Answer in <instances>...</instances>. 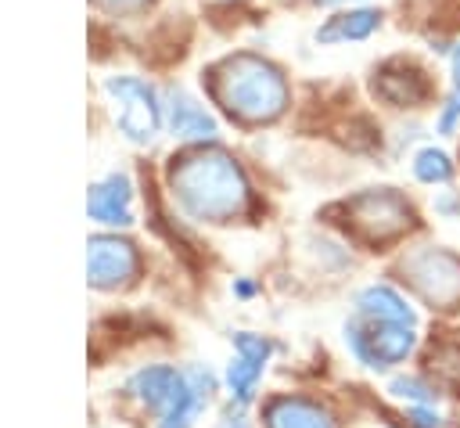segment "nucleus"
Returning a JSON list of instances; mask_svg holds the SVG:
<instances>
[{
  "label": "nucleus",
  "mask_w": 460,
  "mask_h": 428,
  "mask_svg": "<svg viewBox=\"0 0 460 428\" xmlns=\"http://www.w3.org/2000/svg\"><path fill=\"white\" fill-rule=\"evenodd\" d=\"M169 183L180 209L194 219L226 223L248 209V180L241 165L219 147H198L172 158Z\"/></svg>",
  "instance_id": "f257e3e1"
},
{
  "label": "nucleus",
  "mask_w": 460,
  "mask_h": 428,
  "mask_svg": "<svg viewBox=\"0 0 460 428\" xmlns=\"http://www.w3.org/2000/svg\"><path fill=\"white\" fill-rule=\"evenodd\" d=\"M216 97L244 122H266L277 119L288 104V83L277 65L255 58V54H237L226 58L216 68Z\"/></svg>",
  "instance_id": "f03ea898"
},
{
  "label": "nucleus",
  "mask_w": 460,
  "mask_h": 428,
  "mask_svg": "<svg viewBox=\"0 0 460 428\" xmlns=\"http://www.w3.org/2000/svg\"><path fill=\"white\" fill-rule=\"evenodd\" d=\"M413 327H417V324L352 309V317H349V324H345V342H349L352 356H356L363 367L385 370V367L402 363V360L413 352V345H417Z\"/></svg>",
  "instance_id": "7ed1b4c3"
},
{
  "label": "nucleus",
  "mask_w": 460,
  "mask_h": 428,
  "mask_svg": "<svg viewBox=\"0 0 460 428\" xmlns=\"http://www.w3.org/2000/svg\"><path fill=\"white\" fill-rule=\"evenodd\" d=\"M410 288L435 309L460 306V255L449 248H413L402 259Z\"/></svg>",
  "instance_id": "20e7f679"
},
{
  "label": "nucleus",
  "mask_w": 460,
  "mask_h": 428,
  "mask_svg": "<svg viewBox=\"0 0 460 428\" xmlns=\"http://www.w3.org/2000/svg\"><path fill=\"white\" fill-rule=\"evenodd\" d=\"M104 90L115 101V126L133 144H147L162 122V104H158L155 90L137 76H111V79H104Z\"/></svg>",
  "instance_id": "39448f33"
},
{
  "label": "nucleus",
  "mask_w": 460,
  "mask_h": 428,
  "mask_svg": "<svg viewBox=\"0 0 460 428\" xmlns=\"http://www.w3.org/2000/svg\"><path fill=\"white\" fill-rule=\"evenodd\" d=\"M349 219L367 241H392L413 223V205L395 187L363 191L349 201Z\"/></svg>",
  "instance_id": "423d86ee"
},
{
  "label": "nucleus",
  "mask_w": 460,
  "mask_h": 428,
  "mask_svg": "<svg viewBox=\"0 0 460 428\" xmlns=\"http://www.w3.org/2000/svg\"><path fill=\"white\" fill-rule=\"evenodd\" d=\"M140 270V255L129 241L122 237H90V252H86V273L93 288H122L137 277Z\"/></svg>",
  "instance_id": "0eeeda50"
},
{
  "label": "nucleus",
  "mask_w": 460,
  "mask_h": 428,
  "mask_svg": "<svg viewBox=\"0 0 460 428\" xmlns=\"http://www.w3.org/2000/svg\"><path fill=\"white\" fill-rule=\"evenodd\" d=\"M234 349H237V356H234V363L226 370V381H230V396L237 399V406H244L255 396V385L262 378V367H266L273 345L266 338H259V334L241 331V334H234Z\"/></svg>",
  "instance_id": "6e6552de"
},
{
  "label": "nucleus",
  "mask_w": 460,
  "mask_h": 428,
  "mask_svg": "<svg viewBox=\"0 0 460 428\" xmlns=\"http://www.w3.org/2000/svg\"><path fill=\"white\" fill-rule=\"evenodd\" d=\"M216 392V378L208 367H187L183 370V388L176 392V399L169 403V410L162 414L158 428H190L198 421V414L205 410V403Z\"/></svg>",
  "instance_id": "1a4fd4ad"
},
{
  "label": "nucleus",
  "mask_w": 460,
  "mask_h": 428,
  "mask_svg": "<svg viewBox=\"0 0 460 428\" xmlns=\"http://www.w3.org/2000/svg\"><path fill=\"white\" fill-rule=\"evenodd\" d=\"M129 201H133V187L122 173H111L104 176L101 183L90 187V198H86V209L97 223H108V227H129L133 223V212H129Z\"/></svg>",
  "instance_id": "9d476101"
},
{
  "label": "nucleus",
  "mask_w": 460,
  "mask_h": 428,
  "mask_svg": "<svg viewBox=\"0 0 460 428\" xmlns=\"http://www.w3.org/2000/svg\"><path fill=\"white\" fill-rule=\"evenodd\" d=\"M180 388H183V370H172V367H144L129 378V392L158 417L169 410Z\"/></svg>",
  "instance_id": "9b49d317"
},
{
  "label": "nucleus",
  "mask_w": 460,
  "mask_h": 428,
  "mask_svg": "<svg viewBox=\"0 0 460 428\" xmlns=\"http://www.w3.org/2000/svg\"><path fill=\"white\" fill-rule=\"evenodd\" d=\"M266 428H338L327 406L298 396H280L266 406Z\"/></svg>",
  "instance_id": "f8f14e48"
},
{
  "label": "nucleus",
  "mask_w": 460,
  "mask_h": 428,
  "mask_svg": "<svg viewBox=\"0 0 460 428\" xmlns=\"http://www.w3.org/2000/svg\"><path fill=\"white\" fill-rule=\"evenodd\" d=\"M374 90L395 108H413V104H420L428 97V79L413 65H388V68L377 72Z\"/></svg>",
  "instance_id": "ddd939ff"
},
{
  "label": "nucleus",
  "mask_w": 460,
  "mask_h": 428,
  "mask_svg": "<svg viewBox=\"0 0 460 428\" xmlns=\"http://www.w3.org/2000/svg\"><path fill=\"white\" fill-rule=\"evenodd\" d=\"M169 129L183 140H212L219 133L216 119L205 111V104H198L190 94L172 90L169 94Z\"/></svg>",
  "instance_id": "4468645a"
},
{
  "label": "nucleus",
  "mask_w": 460,
  "mask_h": 428,
  "mask_svg": "<svg viewBox=\"0 0 460 428\" xmlns=\"http://www.w3.org/2000/svg\"><path fill=\"white\" fill-rule=\"evenodd\" d=\"M374 29H381V11H370V7H349V11H338L334 18H327V22L316 29V40H320V43L367 40Z\"/></svg>",
  "instance_id": "2eb2a0df"
},
{
  "label": "nucleus",
  "mask_w": 460,
  "mask_h": 428,
  "mask_svg": "<svg viewBox=\"0 0 460 428\" xmlns=\"http://www.w3.org/2000/svg\"><path fill=\"white\" fill-rule=\"evenodd\" d=\"M356 309L359 313H374V317H392V320L417 324V313L410 309V302L392 284H370V288H363L356 295Z\"/></svg>",
  "instance_id": "dca6fc26"
},
{
  "label": "nucleus",
  "mask_w": 460,
  "mask_h": 428,
  "mask_svg": "<svg viewBox=\"0 0 460 428\" xmlns=\"http://www.w3.org/2000/svg\"><path fill=\"white\" fill-rule=\"evenodd\" d=\"M413 176L420 183H449L453 180V162H449V155L442 147L428 144V147H420L413 155Z\"/></svg>",
  "instance_id": "f3484780"
},
{
  "label": "nucleus",
  "mask_w": 460,
  "mask_h": 428,
  "mask_svg": "<svg viewBox=\"0 0 460 428\" xmlns=\"http://www.w3.org/2000/svg\"><path fill=\"white\" fill-rule=\"evenodd\" d=\"M388 392H392L395 399H406V403H435V399H438L435 385H428V381H424V378H417V374H402V378H392Z\"/></svg>",
  "instance_id": "a211bd4d"
},
{
  "label": "nucleus",
  "mask_w": 460,
  "mask_h": 428,
  "mask_svg": "<svg viewBox=\"0 0 460 428\" xmlns=\"http://www.w3.org/2000/svg\"><path fill=\"white\" fill-rule=\"evenodd\" d=\"M428 363H431V370H435L438 378L460 381V342H442V345H435L431 356H428Z\"/></svg>",
  "instance_id": "6ab92c4d"
},
{
  "label": "nucleus",
  "mask_w": 460,
  "mask_h": 428,
  "mask_svg": "<svg viewBox=\"0 0 460 428\" xmlns=\"http://www.w3.org/2000/svg\"><path fill=\"white\" fill-rule=\"evenodd\" d=\"M456 122H460V79H456V86L449 90V97H446V104L438 111V133L449 137L456 129Z\"/></svg>",
  "instance_id": "aec40b11"
},
{
  "label": "nucleus",
  "mask_w": 460,
  "mask_h": 428,
  "mask_svg": "<svg viewBox=\"0 0 460 428\" xmlns=\"http://www.w3.org/2000/svg\"><path fill=\"white\" fill-rule=\"evenodd\" d=\"M431 403H410L406 406V417L413 421V428H442V417L435 410H428Z\"/></svg>",
  "instance_id": "412c9836"
},
{
  "label": "nucleus",
  "mask_w": 460,
  "mask_h": 428,
  "mask_svg": "<svg viewBox=\"0 0 460 428\" xmlns=\"http://www.w3.org/2000/svg\"><path fill=\"white\" fill-rule=\"evenodd\" d=\"M435 209H438L442 216H456V212H460V198H449V194H442V198H435Z\"/></svg>",
  "instance_id": "4be33fe9"
},
{
  "label": "nucleus",
  "mask_w": 460,
  "mask_h": 428,
  "mask_svg": "<svg viewBox=\"0 0 460 428\" xmlns=\"http://www.w3.org/2000/svg\"><path fill=\"white\" fill-rule=\"evenodd\" d=\"M101 4H108V7H115V11H129V7H137V4H144V0H101Z\"/></svg>",
  "instance_id": "5701e85b"
},
{
  "label": "nucleus",
  "mask_w": 460,
  "mask_h": 428,
  "mask_svg": "<svg viewBox=\"0 0 460 428\" xmlns=\"http://www.w3.org/2000/svg\"><path fill=\"white\" fill-rule=\"evenodd\" d=\"M453 76H456V79H460V43H456V47H453Z\"/></svg>",
  "instance_id": "b1692460"
},
{
  "label": "nucleus",
  "mask_w": 460,
  "mask_h": 428,
  "mask_svg": "<svg viewBox=\"0 0 460 428\" xmlns=\"http://www.w3.org/2000/svg\"><path fill=\"white\" fill-rule=\"evenodd\" d=\"M313 4H320V7H338V4H356V0H313Z\"/></svg>",
  "instance_id": "393cba45"
},
{
  "label": "nucleus",
  "mask_w": 460,
  "mask_h": 428,
  "mask_svg": "<svg viewBox=\"0 0 460 428\" xmlns=\"http://www.w3.org/2000/svg\"><path fill=\"white\" fill-rule=\"evenodd\" d=\"M223 428H248V424H244V421H237V417H234V421H223Z\"/></svg>",
  "instance_id": "a878e982"
}]
</instances>
